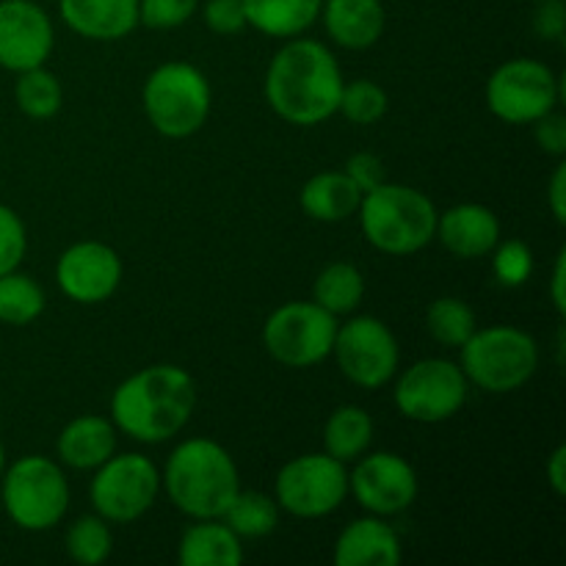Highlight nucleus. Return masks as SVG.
Returning <instances> with one entry per match:
<instances>
[{"instance_id":"obj_1","label":"nucleus","mask_w":566,"mask_h":566,"mask_svg":"<svg viewBox=\"0 0 566 566\" xmlns=\"http://www.w3.org/2000/svg\"><path fill=\"white\" fill-rule=\"evenodd\" d=\"M343 83L340 64L324 42L293 36L265 70V99L280 119L315 127L337 114Z\"/></svg>"},{"instance_id":"obj_2","label":"nucleus","mask_w":566,"mask_h":566,"mask_svg":"<svg viewBox=\"0 0 566 566\" xmlns=\"http://www.w3.org/2000/svg\"><path fill=\"white\" fill-rule=\"evenodd\" d=\"M197 407V385L180 365H149L119 381L111 396V420L122 434L160 446L180 434Z\"/></svg>"},{"instance_id":"obj_3","label":"nucleus","mask_w":566,"mask_h":566,"mask_svg":"<svg viewBox=\"0 0 566 566\" xmlns=\"http://www.w3.org/2000/svg\"><path fill=\"white\" fill-rule=\"evenodd\" d=\"M160 490L186 517L221 520L241 492V475L224 446L208 437H191L166 459Z\"/></svg>"},{"instance_id":"obj_4","label":"nucleus","mask_w":566,"mask_h":566,"mask_svg":"<svg viewBox=\"0 0 566 566\" xmlns=\"http://www.w3.org/2000/svg\"><path fill=\"white\" fill-rule=\"evenodd\" d=\"M357 216L370 247L392 258H407L434 241L440 210L418 188L385 180L363 193Z\"/></svg>"},{"instance_id":"obj_5","label":"nucleus","mask_w":566,"mask_h":566,"mask_svg":"<svg viewBox=\"0 0 566 566\" xmlns=\"http://www.w3.org/2000/svg\"><path fill=\"white\" fill-rule=\"evenodd\" d=\"M459 354V368L464 370L470 385L492 396L520 390L539 368V346L517 326L475 329Z\"/></svg>"},{"instance_id":"obj_6","label":"nucleus","mask_w":566,"mask_h":566,"mask_svg":"<svg viewBox=\"0 0 566 566\" xmlns=\"http://www.w3.org/2000/svg\"><path fill=\"white\" fill-rule=\"evenodd\" d=\"M0 501L17 528L42 534L64 520L70 509V481L59 462L28 453L0 475Z\"/></svg>"},{"instance_id":"obj_7","label":"nucleus","mask_w":566,"mask_h":566,"mask_svg":"<svg viewBox=\"0 0 566 566\" xmlns=\"http://www.w3.org/2000/svg\"><path fill=\"white\" fill-rule=\"evenodd\" d=\"M149 125L166 138H188L202 130L213 105V92L199 66L169 61L149 72L142 92Z\"/></svg>"},{"instance_id":"obj_8","label":"nucleus","mask_w":566,"mask_h":566,"mask_svg":"<svg viewBox=\"0 0 566 566\" xmlns=\"http://www.w3.org/2000/svg\"><path fill=\"white\" fill-rule=\"evenodd\" d=\"M160 473L144 453H114L94 470L88 501L105 523L127 525L155 506Z\"/></svg>"},{"instance_id":"obj_9","label":"nucleus","mask_w":566,"mask_h":566,"mask_svg":"<svg viewBox=\"0 0 566 566\" xmlns=\"http://www.w3.org/2000/svg\"><path fill=\"white\" fill-rule=\"evenodd\" d=\"M337 315L315 302H287L265 318V352L285 368H313L332 357Z\"/></svg>"},{"instance_id":"obj_10","label":"nucleus","mask_w":566,"mask_h":566,"mask_svg":"<svg viewBox=\"0 0 566 566\" xmlns=\"http://www.w3.org/2000/svg\"><path fill=\"white\" fill-rule=\"evenodd\" d=\"M348 495L346 464L329 453H304L282 464L274 481V501L298 520H321L337 512Z\"/></svg>"},{"instance_id":"obj_11","label":"nucleus","mask_w":566,"mask_h":566,"mask_svg":"<svg viewBox=\"0 0 566 566\" xmlns=\"http://www.w3.org/2000/svg\"><path fill=\"white\" fill-rule=\"evenodd\" d=\"M562 99V81L547 64L536 59L503 61L486 81V105L509 125H534L556 111Z\"/></svg>"},{"instance_id":"obj_12","label":"nucleus","mask_w":566,"mask_h":566,"mask_svg":"<svg viewBox=\"0 0 566 566\" xmlns=\"http://www.w3.org/2000/svg\"><path fill=\"white\" fill-rule=\"evenodd\" d=\"M470 381L457 363L429 357L403 370L392 390L396 409L415 423H442L462 412Z\"/></svg>"},{"instance_id":"obj_13","label":"nucleus","mask_w":566,"mask_h":566,"mask_svg":"<svg viewBox=\"0 0 566 566\" xmlns=\"http://www.w3.org/2000/svg\"><path fill=\"white\" fill-rule=\"evenodd\" d=\"M332 357L337 359V368L352 385L363 390H379L398 374L401 348L385 321L374 315H357L346 324H337Z\"/></svg>"},{"instance_id":"obj_14","label":"nucleus","mask_w":566,"mask_h":566,"mask_svg":"<svg viewBox=\"0 0 566 566\" xmlns=\"http://www.w3.org/2000/svg\"><path fill=\"white\" fill-rule=\"evenodd\" d=\"M348 492L368 514L392 517L418 501V473L398 453H363L348 473Z\"/></svg>"},{"instance_id":"obj_15","label":"nucleus","mask_w":566,"mask_h":566,"mask_svg":"<svg viewBox=\"0 0 566 566\" xmlns=\"http://www.w3.org/2000/svg\"><path fill=\"white\" fill-rule=\"evenodd\" d=\"M55 44L53 20L33 0H0V66L25 72L44 66Z\"/></svg>"},{"instance_id":"obj_16","label":"nucleus","mask_w":566,"mask_h":566,"mask_svg":"<svg viewBox=\"0 0 566 566\" xmlns=\"http://www.w3.org/2000/svg\"><path fill=\"white\" fill-rule=\"evenodd\" d=\"M61 293L77 304H99L119 291L122 258L99 241H81L64 249L55 263Z\"/></svg>"},{"instance_id":"obj_17","label":"nucleus","mask_w":566,"mask_h":566,"mask_svg":"<svg viewBox=\"0 0 566 566\" xmlns=\"http://www.w3.org/2000/svg\"><path fill=\"white\" fill-rule=\"evenodd\" d=\"M434 235L453 258H486L501 241V221L486 205L462 202L437 216Z\"/></svg>"},{"instance_id":"obj_18","label":"nucleus","mask_w":566,"mask_h":566,"mask_svg":"<svg viewBox=\"0 0 566 566\" xmlns=\"http://www.w3.org/2000/svg\"><path fill=\"white\" fill-rule=\"evenodd\" d=\"M59 14L88 42H119L138 28V0H59Z\"/></svg>"},{"instance_id":"obj_19","label":"nucleus","mask_w":566,"mask_h":566,"mask_svg":"<svg viewBox=\"0 0 566 566\" xmlns=\"http://www.w3.org/2000/svg\"><path fill=\"white\" fill-rule=\"evenodd\" d=\"M337 566H398L403 558L401 539L385 517H359L340 531L332 553Z\"/></svg>"},{"instance_id":"obj_20","label":"nucleus","mask_w":566,"mask_h":566,"mask_svg":"<svg viewBox=\"0 0 566 566\" xmlns=\"http://www.w3.org/2000/svg\"><path fill=\"white\" fill-rule=\"evenodd\" d=\"M321 20L335 44L346 50L374 48L387 25L381 0H324Z\"/></svg>"},{"instance_id":"obj_21","label":"nucleus","mask_w":566,"mask_h":566,"mask_svg":"<svg viewBox=\"0 0 566 566\" xmlns=\"http://www.w3.org/2000/svg\"><path fill=\"white\" fill-rule=\"evenodd\" d=\"M116 434L119 429L114 420L99 415H81L61 429L55 440L59 462L72 470H97L105 459L116 453Z\"/></svg>"},{"instance_id":"obj_22","label":"nucleus","mask_w":566,"mask_h":566,"mask_svg":"<svg viewBox=\"0 0 566 566\" xmlns=\"http://www.w3.org/2000/svg\"><path fill=\"white\" fill-rule=\"evenodd\" d=\"M177 562L182 566H241V536L224 520H199L182 531Z\"/></svg>"},{"instance_id":"obj_23","label":"nucleus","mask_w":566,"mask_h":566,"mask_svg":"<svg viewBox=\"0 0 566 566\" xmlns=\"http://www.w3.org/2000/svg\"><path fill=\"white\" fill-rule=\"evenodd\" d=\"M359 199H363V191L348 180L346 171H321L310 177L298 193L304 213L324 224H335L357 213Z\"/></svg>"},{"instance_id":"obj_24","label":"nucleus","mask_w":566,"mask_h":566,"mask_svg":"<svg viewBox=\"0 0 566 566\" xmlns=\"http://www.w3.org/2000/svg\"><path fill=\"white\" fill-rule=\"evenodd\" d=\"M249 28L274 39L302 36L321 17L324 0H241Z\"/></svg>"},{"instance_id":"obj_25","label":"nucleus","mask_w":566,"mask_h":566,"mask_svg":"<svg viewBox=\"0 0 566 566\" xmlns=\"http://www.w3.org/2000/svg\"><path fill=\"white\" fill-rule=\"evenodd\" d=\"M374 442V418L357 403H343L324 423V451L337 462H357Z\"/></svg>"},{"instance_id":"obj_26","label":"nucleus","mask_w":566,"mask_h":566,"mask_svg":"<svg viewBox=\"0 0 566 566\" xmlns=\"http://www.w3.org/2000/svg\"><path fill=\"white\" fill-rule=\"evenodd\" d=\"M365 276L352 263H332L315 276L313 302L332 315H348L363 304Z\"/></svg>"},{"instance_id":"obj_27","label":"nucleus","mask_w":566,"mask_h":566,"mask_svg":"<svg viewBox=\"0 0 566 566\" xmlns=\"http://www.w3.org/2000/svg\"><path fill=\"white\" fill-rule=\"evenodd\" d=\"M227 525L235 531L241 539H263V536L274 534L280 525V506L265 492H238L227 512L221 514Z\"/></svg>"},{"instance_id":"obj_28","label":"nucleus","mask_w":566,"mask_h":566,"mask_svg":"<svg viewBox=\"0 0 566 566\" xmlns=\"http://www.w3.org/2000/svg\"><path fill=\"white\" fill-rule=\"evenodd\" d=\"M426 329L440 346L462 348L470 340V335L479 329V321H475L473 307L464 298L442 296L426 310Z\"/></svg>"},{"instance_id":"obj_29","label":"nucleus","mask_w":566,"mask_h":566,"mask_svg":"<svg viewBox=\"0 0 566 566\" xmlns=\"http://www.w3.org/2000/svg\"><path fill=\"white\" fill-rule=\"evenodd\" d=\"M14 83V103L28 119H50L61 111L64 103V92H61V81L44 66H33V70L17 72Z\"/></svg>"},{"instance_id":"obj_30","label":"nucleus","mask_w":566,"mask_h":566,"mask_svg":"<svg viewBox=\"0 0 566 566\" xmlns=\"http://www.w3.org/2000/svg\"><path fill=\"white\" fill-rule=\"evenodd\" d=\"M44 313V291L20 271L0 276V324L28 326Z\"/></svg>"},{"instance_id":"obj_31","label":"nucleus","mask_w":566,"mask_h":566,"mask_svg":"<svg viewBox=\"0 0 566 566\" xmlns=\"http://www.w3.org/2000/svg\"><path fill=\"white\" fill-rule=\"evenodd\" d=\"M64 547L66 556L75 564L97 566L108 562L111 551H114V536H111L108 523L99 514H83L66 531Z\"/></svg>"},{"instance_id":"obj_32","label":"nucleus","mask_w":566,"mask_h":566,"mask_svg":"<svg viewBox=\"0 0 566 566\" xmlns=\"http://www.w3.org/2000/svg\"><path fill=\"white\" fill-rule=\"evenodd\" d=\"M387 105H390V99L379 83L357 77L352 83H343L337 114L346 116L352 125H376L387 114Z\"/></svg>"},{"instance_id":"obj_33","label":"nucleus","mask_w":566,"mask_h":566,"mask_svg":"<svg viewBox=\"0 0 566 566\" xmlns=\"http://www.w3.org/2000/svg\"><path fill=\"white\" fill-rule=\"evenodd\" d=\"M492 271L503 287H523L534 274V252L523 241H497L492 249Z\"/></svg>"},{"instance_id":"obj_34","label":"nucleus","mask_w":566,"mask_h":566,"mask_svg":"<svg viewBox=\"0 0 566 566\" xmlns=\"http://www.w3.org/2000/svg\"><path fill=\"white\" fill-rule=\"evenodd\" d=\"M197 9L199 0H138V25L169 31L186 25Z\"/></svg>"},{"instance_id":"obj_35","label":"nucleus","mask_w":566,"mask_h":566,"mask_svg":"<svg viewBox=\"0 0 566 566\" xmlns=\"http://www.w3.org/2000/svg\"><path fill=\"white\" fill-rule=\"evenodd\" d=\"M28 249V232L20 213L0 202V276L20 269Z\"/></svg>"},{"instance_id":"obj_36","label":"nucleus","mask_w":566,"mask_h":566,"mask_svg":"<svg viewBox=\"0 0 566 566\" xmlns=\"http://www.w3.org/2000/svg\"><path fill=\"white\" fill-rule=\"evenodd\" d=\"M205 25L219 36H235V33L247 31V11H243L241 0H208L202 9Z\"/></svg>"},{"instance_id":"obj_37","label":"nucleus","mask_w":566,"mask_h":566,"mask_svg":"<svg viewBox=\"0 0 566 566\" xmlns=\"http://www.w3.org/2000/svg\"><path fill=\"white\" fill-rule=\"evenodd\" d=\"M348 175V180L354 182V186L359 188L363 193L374 191L376 186H381V182L387 180V171H385V164H381L379 155L374 153H357L348 158L346 169H343Z\"/></svg>"},{"instance_id":"obj_38","label":"nucleus","mask_w":566,"mask_h":566,"mask_svg":"<svg viewBox=\"0 0 566 566\" xmlns=\"http://www.w3.org/2000/svg\"><path fill=\"white\" fill-rule=\"evenodd\" d=\"M534 33L545 42H564L566 6L564 0H539L534 11Z\"/></svg>"},{"instance_id":"obj_39","label":"nucleus","mask_w":566,"mask_h":566,"mask_svg":"<svg viewBox=\"0 0 566 566\" xmlns=\"http://www.w3.org/2000/svg\"><path fill=\"white\" fill-rule=\"evenodd\" d=\"M534 136L536 144L542 147V153L553 155V158H564L566 155V116L556 114H545L542 119L534 122Z\"/></svg>"},{"instance_id":"obj_40","label":"nucleus","mask_w":566,"mask_h":566,"mask_svg":"<svg viewBox=\"0 0 566 566\" xmlns=\"http://www.w3.org/2000/svg\"><path fill=\"white\" fill-rule=\"evenodd\" d=\"M547 205H551V213L558 224L566 221V164L556 166L551 177V186H547Z\"/></svg>"},{"instance_id":"obj_41","label":"nucleus","mask_w":566,"mask_h":566,"mask_svg":"<svg viewBox=\"0 0 566 566\" xmlns=\"http://www.w3.org/2000/svg\"><path fill=\"white\" fill-rule=\"evenodd\" d=\"M545 475L551 490L556 492L558 497H564L566 495V448L564 446H558L556 451L551 453V459H547L545 464Z\"/></svg>"},{"instance_id":"obj_42","label":"nucleus","mask_w":566,"mask_h":566,"mask_svg":"<svg viewBox=\"0 0 566 566\" xmlns=\"http://www.w3.org/2000/svg\"><path fill=\"white\" fill-rule=\"evenodd\" d=\"M566 252L562 249L556 258V265H553V276H551V298H553V307H556L558 315L566 313Z\"/></svg>"},{"instance_id":"obj_43","label":"nucleus","mask_w":566,"mask_h":566,"mask_svg":"<svg viewBox=\"0 0 566 566\" xmlns=\"http://www.w3.org/2000/svg\"><path fill=\"white\" fill-rule=\"evenodd\" d=\"M3 470H6V448L3 442H0V475H3Z\"/></svg>"},{"instance_id":"obj_44","label":"nucleus","mask_w":566,"mask_h":566,"mask_svg":"<svg viewBox=\"0 0 566 566\" xmlns=\"http://www.w3.org/2000/svg\"><path fill=\"white\" fill-rule=\"evenodd\" d=\"M528 3H539V0H528Z\"/></svg>"}]
</instances>
